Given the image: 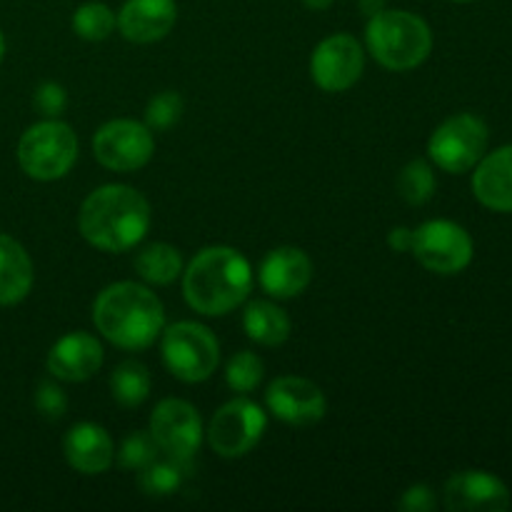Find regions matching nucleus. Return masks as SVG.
<instances>
[{"label":"nucleus","instance_id":"32","mask_svg":"<svg viewBox=\"0 0 512 512\" xmlns=\"http://www.w3.org/2000/svg\"><path fill=\"white\" fill-rule=\"evenodd\" d=\"M435 508V495L428 485H413L400 498V510L405 512H428Z\"/></svg>","mask_w":512,"mask_h":512},{"label":"nucleus","instance_id":"2","mask_svg":"<svg viewBox=\"0 0 512 512\" xmlns=\"http://www.w3.org/2000/svg\"><path fill=\"white\" fill-rule=\"evenodd\" d=\"M95 328L125 350H143L165 328L163 303L153 290L138 283H113L95 298Z\"/></svg>","mask_w":512,"mask_h":512},{"label":"nucleus","instance_id":"25","mask_svg":"<svg viewBox=\"0 0 512 512\" xmlns=\"http://www.w3.org/2000/svg\"><path fill=\"white\" fill-rule=\"evenodd\" d=\"M115 25H118V18L105 3H85L73 15V30L83 40H90V43H100V40L110 38Z\"/></svg>","mask_w":512,"mask_h":512},{"label":"nucleus","instance_id":"8","mask_svg":"<svg viewBox=\"0 0 512 512\" xmlns=\"http://www.w3.org/2000/svg\"><path fill=\"white\" fill-rule=\"evenodd\" d=\"M423 268L438 275H455L473 260V240L468 230L453 220H430L413 230V250Z\"/></svg>","mask_w":512,"mask_h":512},{"label":"nucleus","instance_id":"9","mask_svg":"<svg viewBox=\"0 0 512 512\" xmlns=\"http://www.w3.org/2000/svg\"><path fill=\"white\" fill-rule=\"evenodd\" d=\"M265 425L268 418L253 400L235 398L213 415L208 443L220 458H243L260 443Z\"/></svg>","mask_w":512,"mask_h":512},{"label":"nucleus","instance_id":"10","mask_svg":"<svg viewBox=\"0 0 512 512\" xmlns=\"http://www.w3.org/2000/svg\"><path fill=\"white\" fill-rule=\"evenodd\" d=\"M153 150V133L148 125L135 120H110L93 138V153L98 163L118 173L143 168L153 158Z\"/></svg>","mask_w":512,"mask_h":512},{"label":"nucleus","instance_id":"20","mask_svg":"<svg viewBox=\"0 0 512 512\" xmlns=\"http://www.w3.org/2000/svg\"><path fill=\"white\" fill-rule=\"evenodd\" d=\"M33 288V263L23 245L0 235V305H15Z\"/></svg>","mask_w":512,"mask_h":512},{"label":"nucleus","instance_id":"34","mask_svg":"<svg viewBox=\"0 0 512 512\" xmlns=\"http://www.w3.org/2000/svg\"><path fill=\"white\" fill-rule=\"evenodd\" d=\"M360 8H363L365 15H375L385 10V0H360Z\"/></svg>","mask_w":512,"mask_h":512},{"label":"nucleus","instance_id":"35","mask_svg":"<svg viewBox=\"0 0 512 512\" xmlns=\"http://www.w3.org/2000/svg\"><path fill=\"white\" fill-rule=\"evenodd\" d=\"M310 10H325L335 3V0H303Z\"/></svg>","mask_w":512,"mask_h":512},{"label":"nucleus","instance_id":"14","mask_svg":"<svg viewBox=\"0 0 512 512\" xmlns=\"http://www.w3.org/2000/svg\"><path fill=\"white\" fill-rule=\"evenodd\" d=\"M445 508L453 512H503L510 508V490L495 475L468 470L445 483Z\"/></svg>","mask_w":512,"mask_h":512},{"label":"nucleus","instance_id":"36","mask_svg":"<svg viewBox=\"0 0 512 512\" xmlns=\"http://www.w3.org/2000/svg\"><path fill=\"white\" fill-rule=\"evenodd\" d=\"M3 55H5V38L3 33H0V60H3Z\"/></svg>","mask_w":512,"mask_h":512},{"label":"nucleus","instance_id":"5","mask_svg":"<svg viewBox=\"0 0 512 512\" xmlns=\"http://www.w3.org/2000/svg\"><path fill=\"white\" fill-rule=\"evenodd\" d=\"M78 160V138L60 120L30 125L18 143V163L33 180H58L70 173Z\"/></svg>","mask_w":512,"mask_h":512},{"label":"nucleus","instance_id":"27","mask_svg":"<svg viewBox=\"0 0 512 512\" xmlns=\"http://www.w3.org/2000/svg\"><path fill=\"white\" fill-rule=\"evenodd\" d=\"M263 375V360L255 353H248V350L233 355L228 363V370H225V380H228V385L235 393H250V390H255L260 385V380H263Z\"/></svg>","mask_w":512,"mask_h":512},{"label":"nucleus","instance_id":"28","mask_svg":"<svg viewBox=\"0 0 512 512\" xmlns=\"http://www.w3.org/2000/svg\"><path fill=\"white\" fill-rule=\"evenodd\" d=\"M183 115V98L173 90H165V93L155 95L153 100L145 108V123L150 130H168Z\"/></svg>","mask_w":512,"mask_h":512},{"label":"nucleus","instance_id":"12","mask_svg":"<svg viewBox=\"0 0 512 512\" xmlns=\"http://www.w3.org/2000/svg\"><path fill=\"white\" fill-rule=\"evenodd\" d=\"M365 68V55L353 35H330L310 58V75L325 93H343L353 88Z\"/></svg>","mask_w":512,"mask_h":512},{"label":"nucleus","instance_id":"29","mask_svg":"<svg viewBox=\"0 0 512 512\" xmlns=\"http://www.w3.org/2000/svg\"><path fill=\"white\" fill-rule=\"evenodd\" d=\"M153 460H158V445L150 433H133L120 445V465L123 468L143 470Z\"/></svg>","mask_w":512,"mask_h":512},{"label":"nucleus","instance_id":"18","mask_svg":"<svg viewBox=\"0 0 512 512\" xmlns=\"http://www.w3.org/2000/svg\"><path fill=\"white\" fill-rule=\"evenodd\" d=\"M63 448L70 468L83 475H100L113 465V440L105 428L95 423H80L70 428Z\"/></svg>","mask_w":512,"mask_h":512},{"label":"nucleus","instance_id":"13","mask_svg":"<svg viewBox=\"0 0 512 512\" xmlns=\"http://www.w3.org/2000/svg\"><path fill=\"white\" fill-rule=\"evenodd\" d=\"M270 413L288 425H313L323 420L328 403H325L323 390L305 378L285 375L270 383L265 393Z\"/></svg>","mask_w":512,"mask_h":512},{"label":"nucleus","instance_id":"15","mask_svg":"<svg viewBox=\"0 0 512 512\" xmlns=\"http://www.w3.org/2000/svg\"><path fill=\"white\" fill-rule=\"evenodd\" d=\"M103 365V348L88 333L63 335L48 353V370L65 383H83Z\"/></svg>","mask_w":512,"mask_h":512},{"label":"nucleus","instance_id":"33","mask_svg":"<svg viewBox=\"0 0 512 512\" xmlns=\"http://www.w3.org/2000/svg\"><path fill=\"white\" fill-rule=\"evenodd\" d=\"M388 245L395 253H410L413 250V230L410 228H393L388 233Z\"/></svg>","mask_w":512,"mask_h":512},{"label":"nucleus","instance_id":"11","mask_svg":"<svg viewBox=\"0 0 512 512\" xmlns=\"http://www.w3.org/2000/svg\"><path fill=\"white\" fill-rule=\"evenodd\" d=\"M150 435L168 458L188 460L203 443V423L193 405L168 398L150 415Z\"/></svg>","mask_w":512,"mask_h":512},{"label":"nucleus","instance_id":"30","mask_svg":"<svg viewBox=\"0 0 512 512\" xmlns=\"http://www.w3.org/2000/svg\"><path fill=\"white\" fill-rule=\"evenodd\" d=\"M33 103L40 115H45V118H58V115L65 110V105H68V93H65L63 85L43 83L38 90H35Z\"/></svg>","mask_w":512,"mask_h":512},{"label":"nucleus","instance_id":"7","mask_svg":"<svg viewBox=\"0 0 512 512\" xmlns=\"http://www.w3.org/2000/svg\"><path fill=\"white\" fill-rule=\"evenodd\" d=\"M488 148V125L478 115L460 113L435 128L428 140V155L445 173H465L475 168Z\"/></svg>","mask_w":512,"mask_h":512},{"label":"nucleus","instance_id":"23","mask_svg":"<svg viewBox=\"0 0 512 512\" xmlns=\"http://www.w3.org/2000/svg\"><path fill=\"white\" fill-rule=\"evenodd\" d=\"M110 393L125 408H138L150 395V373L145 365L128 360L120 363L110 375Z\"/></svg>","mask_w":512,"mask_h":512},{"label":"nucleus","instance_id":"26","mask_svg":"<svg viewBox=\"0 0 512 512\" xmlns=\"http://www.w3.org/2000/svg\"><path fill=\"white\" fill-rule=\"evenodd\" d=\"M398 190L405 203L425 205L435 193V173L425 160H413L400 170Z\"/></svg>","mask_w":512,"mask_h":512},{"label":"nucleus","instance_id":"22","mask_svg":"<svg viewBox=\"0 0 512 512\" xmlns=\"http://www.w3.org/2000/svg\"><path fill=\"white\" fill-rule=\"evenodd\" d=\"M135 270L143 280L153 285H170L183 273V258L178 248L168 243H153L143 248L135 258Z\"/></svg>","mask_w":512,"mask_h":512},{"label":"nucleus","instance_id":"1","mask_svg":"<svg viewBox=\"0 0 512 512\" xmlns=\"http://www.w3.org/2000/svg\"><path fill=\"white\" fill-rule=\"evenodd\" d=\"M80 233L105 253L135 248L150 228V205L128 185H103L80 208Z\"/></svg>","mask_w":512,"mask_h":512},{"label":"nucleus","instance_id":"24","mask_svg":"<svg viewBox=\"0 0 512 512\" xmlns=\"http://www.w3.org/2000/svg\"><path fill=\"white\" fill-rule=\"evenodd\" d=\"M188 460H153L148 468L140 470V490L150 498H168L180 488Z\"/></svg>","mask_w":512,"mask_h":512},{"label":"nucleus","instance_id":"17","mask_svg":"<svg viewBox=\"0 0 512 512\" xmlns=\"http://www.w3.org/2000/svg\"><path fill=\"white\" fill-rule=\"evenodd\" d=\"M175 20V0H128L120 8L118 28L130 43H155L173 30Z\"/></svg>","mask_w":512,"mask_h":512},{"label":"nucleus","instance_id":"16","mask_svg":"<svg viewBox=\"0 0 512 512\" xmlns=\"http://www.w3.org/2000/svg\"><path fill=\"white\" fill-rule=\"evenodd\" d=\"M313 280V263L300 248L270 250L260 263V285L273 298H295Z\"/></svg>","mask_w":512,"mask_h":512},{"label":"nucleus","instance_id":"6","mask_svg":"<svg viewBox=\"0 0 512 512\" xmlns=\"http://www.w3.org/2000/svg\"><path fill=\"white\" fill-rule=\"evenodd\" d=\"M163 360L183 383H203L218 368L220 345L205 325L183 320L163 333Z\"/></svg>","mask_w":512,"mask_h":512},{"label":"nucleus","instance_id":"21","mask_svg":"<svg viewBox=\"0 0 512 512\" xmlns=\"http://www.w3.org/2000/svg\"><path fill=\"white\" fill-rule=\"evenodd\" d=\"M243 328L250 340L260 345H283L290 338V318L283 308L268 300H255L245 308Z\"/></svg>","mask_w":512,"mask_h":512},{"label":"nucleus","instance_id":"31","mask_svg":"<svg viewBox=\"0 0 512 512\" xmlns=\"http://www.w3.org/2000/svg\"><path fill=\"white\" fill-rule=\"evenodd\" d=\"M35 408L50 420H58L63 418L65 410H68V398H65L63 390L53 383H43L35 393Z\"/></svg>","mask_w":512,"mask_h":512},{"label":"nucleus","instance_id":"37","mask_svg":"<svg viewBox=\"0 0 512 512\" xmlns=\"http://www.w3.org/2000/svg\"><path fill=\"white\" fill-rule=\"evenodd\" d=\"M453 3H470V0H453Z\"/></svg>","mask_w":512,"mask_h":512},{"label":"nucleus","instance_id":"19","mask_svg":"<svg viewBox=\"0 0 512 512\" xmlns=\"http://www.w3.org/2000/svg\"><path fill=\"white\" fill-rule=\"evenodd\" d=\"M473 193L485 208L512 213V145L480 158L473 175Z\"/></svg>","mask_w":512,"mask_h":512},{"label":"nucleus","instance_id":"3","mask_svg":"<svg viewBox=\"0 0 512 512\" xmlns=\"http://www.w3.org/2000/svg\"><path fill=\"white\" fill-rule=\"evenodd\" d=\"M250 285V263L243 253L225 245L200 250L183 273L185 300L203 315H228L248 298Z\"/></svg>","mask_w":512,"mask_h":512},{"label":"nucleus","instance_id":"4","mask_svg":"<svg viewBox=\"0 0 512 512\" xmlns=\"http://www.w3.org/2000/svg\"><path fill=\"white\" fill-rule=\"evenodd\" d=\"M368 50L383 68L413 70L433 50V33L420 15L408 10H380L365 28Z\"/></svg>","mask_w":512,"mask_h":512}]
</instances>
